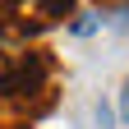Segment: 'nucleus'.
I'll return each instance as SVG.
<instances>
[{"label": "nucleus", "instance_id": "obj_1", "mask_svg": "<svg viewBox=\"0 0 129 129\" xmlns=\"http://www.w3.org/2000/svg\"><path fill=\"white\" fill-rule=\"evenodd\" d=\"M51 78H55V64H51L46 51H19L0 69V97L19 102V106H32L37 97L51 92Z\"/></svg>", "mask_w": 129, "mask_h": 129}, {"label": "nucleus", "instance_id": "obj_2", "mask_svg": "<svg viewBox=\"0 0 129 129\" xmlns=\"http://www.w3.org/2000/svg\"><path fill=\"white\" fill-rule=\"evenodd\" d=\"M97 28H102V9H78V14H74V23H69L74 37H92Z\"/></svg>", "mask_w": 129, "mask_h": 129}, {"label": "nucleus", "instance_id": "obj_3", "mask_svg": "<svg viewBox=\"0 0 129 129\" xmlns=\"http://www.w3.org/2000/svg\"><path fill=\"white\" fill-rule=\"evenodd\" d=\"M120 120H129V78H124V88H120Z\"/></svg>", "mask_w": 129, "mask_h": 129}]
</instances>
